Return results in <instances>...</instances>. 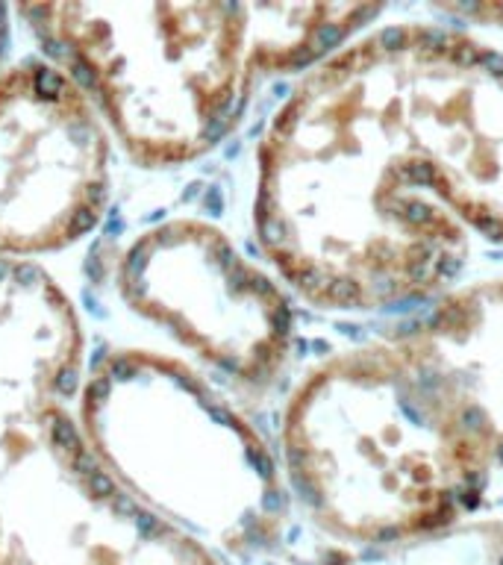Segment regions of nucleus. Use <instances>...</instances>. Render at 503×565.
<instances>
[{"label": "nucleus", "instance_id": "7", "mask_svg": "<svg viewBox=\"0 0 503 565\" xmlns=\"http://www.w3.org/2000/svg\"><path fill=\"white\" fill-rule=\"evenodd\" d=\"M115 292L244 389L274 383L292 353L289 298L215 224L171 218L139 233L118 253Z\"/></svg>", "mask_w": 503, "mask_h": 565}, {"label": "nucleus", "instance_id": "4", "mask_svg": "<svg viewBox=\"0 0 503 565\" xmlns=\"http://www.w3.org/2000/svg\"><path fill=\"white\" fill-rule=\"evenodd\" d=\"M80 430L127 494L206 548L244 554L277 539L285 492L274 454L189 362L153 350L97 357Z\"/></svg>", "mask_w": 503, "mask_h": 565}, {"label": "nucleus", "instance_id": "8", "mask_svg": "<svg viewBox=\"0 0 503 565\" xmlns=\"http://www.w3.org/2000/svg\"><path fill=\"white\" fill-rule=\"evenodd\" d=\"M109 130L65 68L0 71V259L33 262L89 236L109 203Z\"/></svg>", "mask_w": 503, "mask_h": 565}, {"label": "nucleus", "instance_id": "12", "mask_svg": "<svg viewBox=\"0 0 503 565\" xmlns=\"http://www.w3.org/2000/svg\"><path fill=\"white\" fill-rule=\"evenodd\" d=\"M15 12V6H6V3H0V62H3V56H6V48H9V15Z\"/></svg>", "mask_w": 503, "mask_h": 565}, {"label": "nucleus", "instance_id": "3", "mask_svg": "<svg viewBox=\"0 0 503 565\" xmlns=\"http://www.w3.org/2000/svg\"><path fill=\"white\" fill-rule=\"evenodd\" d=\"M283 454L297 498L341 548L468 521L497 465L456 377L404 333L312 369L285 406Z\"/></svg>", "mask_w": 503, "mask_h": 565}, {"label": "nucleus", "instance_id": "1", "mask_svg": "<svg viewBox=\"0 0 503 565\" xmlns=\"http://www.w3.org/2000/svg\"><path fill=\"white\" fill-rule=\"evenodd\" d=\"M253 227L300 298L344 313L430 301L468 259V230L406 186L348 45L309 68L271 118Z\"/></svg>", "mask_w": 503, "mask_h": 565}, {"label": "nucleus", "instance_id": "11", "mask_svg": "<svg viewBox=\"0 0 503 565\" xmlns=\"http://www.w3.org/2000/svg\"><path fill=\"white\" fill-rule=\"evenodd\" d=\"M327 565H503V524L468 518L383 548H339Z\"/></svg>", "mask_w": 503, "mask_h": 565}, {"label": "nucleus", "instance_id": "5", "mask_svg": "<svg viewBox=\"0 0 503 565\" xmlns=\"http://www.w3.org/2000/svg\"><path fill=\"white\" fill-rule=\"evenodd\" d=\"M356 38L389 112L406 186L503 245V3Z\"/></svg>", "mask_w": 503, "mask_h": 565}, {"label": "nucleus", "instance_id": "10", "mask_svg": "<svg viewBox=\"0 0 503 565\" xmlns=\"http://www.w3.org/2000/svg\"><path fill=\"white\" fill-rule=\"evenodd\" d=\"M404 336L456 377L503 462V277L444 294Z\"/></svg>", "mask_w": 503, "mask_h": 565}, {"label": "nucleus", "instance_id": "9", "mask_svg": "<svg viewBox=\"0 0 503 565\" xmlns=\"http://www.w3.org/2000/svg\"><path fill=\"white\" fill-rule=\"evenodd\" d=\"M83 348L74 303L45 268L0 259V392L27 401L68 398Z\"/></svg>", "mask_w": 503, "mask_h": 565}, {"label": "nucleus", "instance_id": "6", "mask_svg": "<svg viewBox=\"0 0 503 565\" xmlns=\"http://www.w3.org/2000/svg\"><path fill=\"white\" fill-rule=\"evenodd\" d=\"M0 565H218L97 462L59 401L0 406Z\"/></svg>", "mask_w": 503, "mask_h": 565}, {"label": "nucleus", "instance_id": "2", "mask_svg": "<svg viewBox=\"0 0 503 565\" xmlns=\"http://www.w3.org/2000/svg\"><path fill=\"white\" fill-rule=\"evenodd\" d=\"M141 168L200 159L265 80L309 71L353 41L380 3H18Z\"/></svg>", "mask_w": 503, "mask_h": 565}]
</instances>
